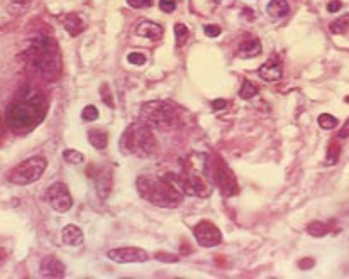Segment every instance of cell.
<instances>
[{"instance_id":"obj_1","label":"cell","mask_w":349,"mask_h":279,"mask_svg":"<svg viewBox=\"0 0 349 279\" xmlns=\"http://www.w3.org/2000/svg\"><path fill=\"white\" fill-rule=\"evenodd\" d=\"M48 113L46 95L39 88L26 85L19 90L7 105L5 122L14 134H27L34 130Z\"/></svg>"},{"instance_id":"obj_2","label":"cell","mask_w":349,"mask_h":279,"mask_svg":"<svg viewBox=\"0 0 349 279\" xmlns=\"http://www.w3.org/2000/svg\"><path fill=\"white\" fill-rule=\"evenodd\" d=\"M27 64L39 75V78L46 81L58 80L61 75V56L55 41L41 38L31 43L26 51Z\"/></svg>"},{"instance_id":"obj_3","label":"cell","mask_w":349,"mask_h":279,"mask_svg":"<svg viewBox=\"0 0 349 279\" xmlns=\"http://www.w3.org/2000/svg\"><path fill=\"white\" fill-rule=\"evenodd\" d=\"M138 191L146 202L154 207L175 208L182 203L183 193L176 190L173 183L166 178H156V176H139L136 181Z\"/></svg>"},{"instance_id":"obj_4","label":"cell","mask_w":349,"mask_h":279,"mask_svg":"<svg viewBox=\"0 0 349 279\" xmlns=\"http://www.w3.org/2000/svg\"><path fill=\"white\" fill-rule=\"evenodd\" d=\"M119 147L124 154L147 158V156H153L156 153L158 142H156L151 127L139 122V124H131L124 130V134L121 135V141H119Z\"/></svg>"},{"instance_id":"obj_5","label":"cell","mask_w":349,"mask_h":279,"mask_svg":"<svg viewBox=\"0 0 349 279\" xmlns=\"http://www.w3.org/2000/svg\"><path fill=\"white\" fill-rule=\"evenodd\" d=\"M141 120L142 124L149 125L151 129H168L175 124L176 110L170 102H147L141 109Z\"/></svg>"},{"instance_id":"obj_6","label":"cell","mask_w":349,"mask_h":279,"mask_svg":"<svg viewBox=\"0 0 349 279\" xmlns=\"http://www.w3.org/2000/svg\"><path fill=\"white\" fill-rule=\"evenodd\" d=\"M48 167V161L43 156H32L14 167L9 173V181L19 186H27V184L36 183L41 179Z\"/></svg>"},{"instance_id":"obj_7","label":"cell","mask_w":349,"mask_h":279,"mask_svg":"<svg viewBox=\"0 0 349 279\" xmlns=\"http://www.w3.org/2000/svg\"><path fill=\"white\" fill-rule=\"evenodd\" d=\"M212 169H213V181H215L220 193H222L224 196L237 195L239 186H237L236 176H234L231 167H229L219 156H215V161L212 163Z\"/></svg>"},{"instance_id":"obj_8","label":"cell","mask_w":349,"mask_h":279,"mask_svg":"<svg viewBox=\"0 0 349 279\" xmlns=\"http://www.w3.org/2000/svg\"><path fill=\"white\" fill-rule=\"evenodd\" d=\"M44 200L49 203V207H51L53 210H56L60 213H67L68 210H71V207H73V198H71V195H70L68 186L65 183H53L46 190Z\"/></svg>"},{"instance_id":"obj_9","label":"cell","mask_w":349,"mask_h":279,"mask_svg":"<svg viewBox=\"0 0 349 279\" xmlns=\"http://www.w3.org/2000/svg\"><path fill=\"white\" fill-rule=\"evenodd\" d=\"M194 235H195V240L199 242L202 247H215V245H219L220 242H222V233H220V230L212 223V222H207V220L195 225Z\"/></svg>"},{"instance_id":"obj_10","label":"cell","mask_w":349,"mask_h":279,"mask_svg":"<svg viewBox=\"0 0 349 279\" xmlns=\"http://www.w3.org/2000/svg\"><path fill=\"white\" fill-rule=\"evenodd\" d=\"M107 257L117 264H133V262H146L149 259V254L139 247H119L110 249Z\"/></svg>"},{"instance_id":"obj_11","label":"cell","mask_w":349,"mask_h":279,"mask_svg":"<svg viewBox=\"0 0 349 279\" xmlns=\"http://www.w3.org/2000/svg\"><path fill=\"white\" fill-rule=\"evenodd\" d=\"M39 269L43 278H65V274H67V268L56 256L43 257Z\"/></svg>"},{"instance_id":"obj_12","label":"cell","mask_w":349,"mask_h":279,"mask_svg":"<svg viewBox=\"0 0 349 279\" xmlns=\"http://www.w3.org/2000/svg\"><path fill=\"white\" fill-rule=\"evenodd\" d=\"M90 178L95 183L97 195L100 196V198H107L110 193V186H112V178L107 173L105 167H95V169H93V176H90Z\"/></svg>"},{"instance_id":"obj_13","label":"cell","mask_w":349,"mask_h":279,"mask_svg":"<svg viewBox=\"0 0 349 279\" xmlns=\"http://www.w3.org/2000/svg\"><path fill=\"white\" fill-rule=\"evenodd\" d=\"M136 36L147 38L151 41H159L163 38V27L153 20H141L136 26Z\"/></svg>"},{"instance_id":"obj_14","label":"cell","mask_w":349,"mask_h":279,"mask_svg":"<svg viewBox=\"0 0 349 279\" xmlns=\"http://www.w3.org/2000/svg\"><path fill=\"white\" fill-rule=\"evenodd\" d=\"M258 75L265 81H278L283 76V66L277 59H270L265 64H261L258 69Z\"/></svg>"},{"instance_id":"obj_15","label":"cell","mask_w":349,"mask_h":279,"mask_svg":"<svg viewBox=\"0 0 349 279\" xmlns=\"http://www.w3.org/2000/svg\"><path fill=\"white\" fill-rule=\"evenodd\" d=\"M83 230L76 225L70 223L67 227H63L61 230V240H63L65 245H71V247H76V245L83 244Z\"/></svg>"},{"instance_id":"obj_16","label":"cell","mask_w":349,"mask_h":279,"mask_svg":"<svg viewBox=\"0 0 349 279\" xmlns=\"http://www.w3.org/2000/svg\"><path fill=\"white\" fill-rule=\"evenodd\" d=\"M61 22H63V26H65V31H67L71 38H75V36H78L81 31L85 29L83 20L80 19V15L73 14V12L71 14L63 15V17H61Z\"/></svg>"},{"instance_id":"obj_17","label":"cell","mask_w":349,"mask_h":279,"mask_svg":"<svg viewBox=\"0 0 349 279\" xmlns=\"http://www.w3.org/2000/svg\"><path fill=\"white\" fill-rule=\"evenodd\" d=\"M261 53V43L258 39H249L244 41L237 49V56L239 58H254Z\"/></svg>"},{"instance_id":"obj_18","label":"cell","mask_w":349,"mask_h":279,"mask_svg":"<svg viewBox=\"0 0 349 279\" xmlns=\"http://www.w3.org/2000/svg\"><path fill=\"white\" fill-rule=\"evenodd\" d=\"M88 142L95 147V149L104 151L107 144H109V134H107L104 129L88 130Z\"/></svg>"},{"instance_id":"obj_19","label":"cell","mask_w":349,"mask_h":279,"mask_svg":"<svg viewBox=\"0 0 349 279\" xmlns=\"http://www.w3.org/2000/svg\"><path fill=\"white\" fill-rule=\"evenodd\" d=\"M266 12H268L272 17L280 19V17H285L290 12V5L286 0H272V2L268 3V7H266Z\"/></svg>"},{"instance_id":"obj_20","label":"cell","mask_w":349,"mask_h":279,"mask_svg":"<svg viewBox=\"0 0 349 279\" xmlns=\"http://www.w3.org/2000/svg\"><path fill=\"white\" fill-rule=\"evenodd\" d=\"M339 158H341V146L338 144V141H331L326 153V164L327 166H334V164H338Z\"/></svg>"},{"instance_id":"obj_21","label":"cell","mask_w":349,"mask_h":279,"mask_svg":"<svg viewBox=\"0 0 349 279\" xmlns=\"http://www.w3.org/2000/svg\"><path fill=\"white\" fill-rule=\"evenodd\" d=\"M173 32H175V41H176V46L182 48L185 46V43L188 41V27L185 24H175L173 27Z\"/></svg>"},{"instance_id":"obj_22","label":"cell","mask_w":349,"mask_h":279,"mask_svg":"<svg viewBox=\"0 0 349 279\" xmlns=\"http://www.w3.org/2000/svg\"><path fill=\"white\" fill-rule=\"evenodd\" d=\"M348 27H349V15H343V17H339L338 20L331 22L329 31L332 34H344V32L348 31Z\"/></svg>"},{"instance_id":"obj_23","label":"cell","mask_w":349,"mask_h":279,"mask_svg":"<svg viewBox=\"0 0 349 279\" xmlns=\"http://www.w3.org/2000/svg\"><path fill=\"white\" fill-rule=\"evenodd\" d=\"M317 122H319L320 129H324V130H332L338 127V118L334 115H331V113H322V115H319Z\"/></svg>"},{"instance_id":"obj_24","label":"cell","mask_w":349,"mask_h":279,"mask_svg":"<svg viewBox=\"0 0 349 279\" xmlns=\"http://www.w3.org/2000/svg\"><path fill=\"white\" fill-rule=\"evenodd\" d=\"M256 93H258L256 85L249 80H244L243 87H241V90H239V97L243 98V100H249V98H253Z\"/></svg>"},{"instance_id":"obj_25","label":"cell","mask_w":349,"mask_h":279,"mask_svg":"<svg viewBox=\"0 0 349 279\" xmlns=\"http://www.w3.org/2000/svg\"><path fill=\"white\" fill-rule=\"evenodd\" d=\"M63 159L68 164H80V163L85 161V156L76 149H67L63 153Z\"/></svg>"},{"instance_id":"obj_26","label":"cell","mask_w":349,"mask_h":279,"mask_svg":"<svg viewBox=\"0 0 349 279\" xmlns=\"http://www.w3.org/2000/svg\"><path fill=\"white\" fill-rule=\"evenodd\" d=\"M307 232L312 237H324L327 235V225L322 223V222H312L309 227H307Z\"/></svg>"},{"instance_id":"obj_27","label":"cell","mask_w":349,"mask_h":279,"mask_svg":"<svg viewBox=\"0 0 349 279\" xmlns=\"http://www.w3.org/2000/svg\"><path fill=\"white\" fill-rule=\"evenodd\" d=\"M81 118L85 122H93L98 118V110L95 105H87L83 110H81Z\"/></svg>"},{"instance_id":"obj_28","label":"cell","mask_w":349,"mask_h":279,"mask_svg":"<svg viewBox=\"0 0 349 279\" xmlns=\"http://www.w3.org/2000/svg\"><path fill=\"white\" fill-rule=\"evenodd\" d=\"M127 61L131 64H136V66H142L146 63V56L142 53H129L127 55Z\"/></svg>"},{"instance_id":"obj_29","label":"cell","mask_w":349,"mask_h":279,"mask_svg":"<svg viewBox=\"0 0 349 279\" xmlns=\"http://www.w3.org/2000/svg\"><path fill=\"white\" fill-rule=\"evenodd\" d=\"M159 9L166 14H171L176 9V2L175 0H159Z\"/></svg>"},{"instance_id":"obj_30","label":"cell","mask_w":349,"mask_h":279,"mask_svg":"<svg viewBox=\"0 0 349 279\" xmlns=\"http://www.w3.org/2000/svg\"><path fill=\"white\" fill-rule=\"evenodd\" d=\"M126 2L133 9H144V7H149L153 3L151 0H126Z\"/></svg>"},{"instance_id":"obj_31","label":"cell","mask_w":349,"mask_h":279,"mask_svg":"<svg viewBox=\"0 0 349 279\" xmlns=\"http://www.w3.org/2000/svg\"><path fill=\"white\" fill-rule=\"evenodd\" d=\"M102 100L104 104H107L109 107H114V100H112V93H110V88L107 85H102Z\"/></svg>"},{"instance_id":"obj_32","label":"cell","mask_w":349,"mask_h":279,"mask_svg":"<svg viewBox=\"0 0 349 279\" xmlns=\"http://www.w3.org/2000/svg\"><path fill=\"white\" fill-rule=\"evenodd\" d=\"M205 36H209V38H217V36L220 34V27L215 26V24H209V26H205Z\"/></svg>"},{"instance_id":"obj_33","label":"cell","mask_w":349,"mask_h":279,"mask_svg":"<svg viewBox=\"0 0 349 279\" xmlns=\"http://www.w3.org/2000/svg\"><path fill=\"white\" fill-rule=\"evenodd\" d=\"M341 7H343V3H341L339 0H331V2L327 3V10L329 12H338Z\"/></svg>"},{"instance_id":"obj_34","label":"cell","mask_w":349,"mask_h":279,"mask_svg":"<svg viewBox=\"0 0 349 279\" xmlns=\"http://www.w3.org/2000/svg\"><path fill=\"white\" fill-rule=\"evenodd\" d=\"M339 137L341 139H346V137H349V118L346 122H344V125L341 127V130H339Z\"/></svg>"},{"instance_id":"obj_35","label":"cell","mask_w":349,"mask_h":279,"mask_svg":"<svg viewBox=\"0 0 349 279\" xmlns=\"http://www.w3.org/2000/svg\"><path fill=\"white\" fill-rule=\"evenodd\" d=\"M158 259L159 261H166V262H176L178 261L175 256H170V254H161V252L158 254Z\"/></svg>"},{"instance_id":"obj_36","label":"cell","mask_w":349,"mask_h":279,"mask_svg":"<svg viewBox=\"0 0 349 279\" xmlns=\"http://www.w3.org/2000/svg\"><path fill=\"white\" fill-rule=\"evenodd\" d=\"M212 107L215 110H222V109L227 107V102H225V100H215V102H212Z\"/></svg>"},{"instance_id":"obj_37","label":"cell","mask_w":349,"mask_h":279,"mask_svg":"<svg viewBox=\"0 0 349 279\" xmlns=\"http://www.w3.org/2000/svg\"><path fill=\"white\" fill-rule=\"evenodd\" d=\"M298 266H300V269H309V268H312V266H314V261L310 259H303V261H300L298 262Z\"/></svg>"},{"instance_id":"obj_38","label":"cell","mask_w":349,"mask_h":279,"mask_svg":"<svg viewBox=\"0 0 349 279\" xmlns=\"http://www.w3.org/2000/svg\"><path fill=\"white\" fill-rule=\"evenodd\" d=\"M5 259H7V252H5V249L0 247V266H2L3 262H5Z\"/></svg>"},{"instance_id":"obj_39","label":"cell","mask_w":349,"mask_h":279,"mask_svg":"<svg viewBox=\"0 0 349 279\" xmlns=\"http://www.w3.org/2000/svg\"><path fill=\"white\" fill-rule=\"evenodd\" d=\"M344 102H346V104H349V97H346V98H344Z\"/></svg>"},{"instance_id":"obj_40","label":"cell","mask_w":349,"mask_h":279,"mask_svg":"<svg viewBox=\"0 0 349 279\" xmlns=\"http://www.w3.org/2000/svg\"><path fill=\"white\" fill-rule=\"evenodd\" d=\"M0 132H2V124H0Z\"/></svg>"}]
</instances>
